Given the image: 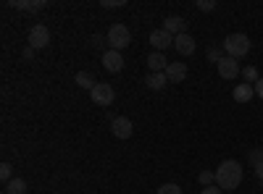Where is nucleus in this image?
I'll return each mask as SVG.
<instances>
[{
    "label": "nucleus",
    "mask_w": 263,
    "mask_h": 194,
    "mask_svg": "<svg viewBox=\"0 0 263 194\" xmlns=\"http://www.w3.org/2000/svg\"><path fill=\"white\" fill-rule=\"evenodd\" d=\"M242 176H245V170H242V163L239 160H224L221 165L216 168V186L218 189H227V191H234L239 184H242Z\"/></svg>",
    "instance_id": "f257e3e1"
},
{
    "label": "nucleus",
    "mask_w": 263,
    "mask_h": 194,
    "mask_svg": "<svg viewBox=\"0 0 263 194\" xmlns=\"http://www.w3.org/2000/svg\"><path fill=\"white\" fill-rule=\"evenodd\" d=\"M221 48H224V53H227L229 58L239 60L242 55H248V53H250V39H248V34L234 32V34H227V39L221 42Z\"/></svg>",
    "instance_id": "f03ea898"
},
{
    "label": "nucleus",
    "mask_w": 263,
    "mask_h": 194,
    "mask_svg": "<svg viewBox=\"0 0 263 194\" xmlns=\"http://www.w3.org/2000/svg\"><path fill=\"white\" fill-rule=\"evenodd\" d=\"M108 45H111V50H124V48H129V42H132V32H129V27H124V24H111V29H108Z\"/></svg>",
    "instance_id": "7ed1b4c3"
},
{
    "label": "nucleus",
    "mask_w": 263,
    "mask_h": 194,
    "mask_svg": "<svg viewBox=\"0 0 263 194\" xmlns=\"http://www.w3.org/2000/svg\"><path fill=\"white\" fill-rule=\"evenodd\" d=\"M90 97H92V102H95V105H100V107H108V105H114V100H116V92H114V87H111V84H103V81H98V87L90 92Z\"/></svg>",
    "instance_id": "20e7f679"
},
{
    "label": "nucleus",
    "mask_w": 263,
    "mask_h": 194,
    "mask_svg": "<svg viewBox=\"0 0 263 194\" xmlns=\"http://www.w3.org/2000/svg\"><path fill=\"white\" fill-rule=\"evenodd\" d=\"M48 42H50V29L45 24H37L29 29V48L32 50H42V48H48Z\"/></svg>",
    "instance_id": "39448f33"
},
{
    "label": "nucleus",
    "mask_w": 263,
    "mask_h": 194,
    "mask_svg": "<svg viewBox=\"0 0 263 194\" xmlns=\"http://www.w3.org/2000/svg\"><path fill=\"white\" fill-rule=\"evenodd\" d=\"M147 42L153 48H156V53H163L166 48H174V37L166 32V29H156V32H150Z\"/></svg>",
    "instance_id": "423d86ee"
},
{
    "label": "nucleus",
    "mask_w": 263,
    "mask_h": 194,
    "mask_svg": "<svg viewBox=\"0 0 263 194\" xmlns=\"http://www.w3.org/2000/svg\"><path fill=\"white\" fill-rule=\"evenodd\" d=\"M218 76H221V79H237L239 74H242V69H239V60H234V58H229V55H224V60L221 63H218Z\"/></svg>",
    "instance_id": "0eeeda50"
},
{
    "label": "nucleus",
    "mask_w": 263,
    "mask_h": 194,
    "mask_svg": "<svg viewBox=\"0 0 263 194\" xmlns=\"http://www.w3.org/2000/svg\"><path fill=\"white\" fill-rule=\"evenodd\" d=\"M111 132H114L116 139H129L132 132H135V126H132V121H129L126 116H116V118L111 121Z\"/></svg>",
    "instance_id": "6e6552de"
},
{
    "label": "nucleus",
    "mask_w": 263,
    "mask_h": 194,
    "mask_svg": "<svg viewBox=\"0 0 263 194\" xmlns=\"http://www.w3.org/2000/svg\"><path fill=\"white\" fill-rule=\"evenodd\" d=\"M103 66L105 71H111V74H119L124 69V55L119 50H105L103 53Z\"/></svg>",
    "instance_id": "1a4fd4ad"
},
{
    "label": "nucleus",
    "mask_w": 263,
    "mask_h": 194,
    "mask_svg": "<svg viewBox=\"0 0 263 194\" xmlns=\"http://www.w3.org/2000/svg\"><path fill=\"white\" fill-rule=\"evenodd\" d=\"M195 37H190L187 32L184 34H177V37H174V50H177L179 55H192L195 53Z\"/></svg>",
    "instance_id": "9d476101"
},
{
    "label": "nucleus",
    "mask_w": 263,
    "mask_h": 194,
    "mask_svg": "<svg viewBox=\"0 0 263 194\" xmlns=\"http://www.w3.org/2000/svg\"><path fill=\"white\" fill-rule=\"evenodd\" d=\"M163 29H166L171 37L184 34V32H187V21H184L182 16H168V18H163Z\"/></svg>",
    "instance_id": "9b49d317"
},
{
    "label": "nucleus",
    "mask_w": 263,
    "mask_h": 194,
    "mask_svg": "<svg viewBox=\"0 0 263 194\" xmlns=\"http://www.w3.org/2000/svg\"><path fill=\"white\" fill-rule=\"evenodd\" d=\"M147 69H150V74H166V69H168V60H166V55L153 50V53L147 55Z\"/></svg>",
    "instance_id": "f8f14e48"
},
{
    "label": "nucleus",
    "mask_w": 263,
    "mask_h": 194,
    "mask_svg": "<svg viewBox=\"0 0 263 194\" xmlns=\"http://www.w3.org/2000/svg\"><path fill=\"white\" fill-rule=\"evenodd\" d=\"M184 76H187V63H168V69H166L168 84H179L184 81Z\"/></svg>",
    "instance_id": "ddd939ff"
},
{
    "label": "nucleus",
    "mask_w": 263,
    "mask_h": 194,
    "mask_svg": "<svg viewBox=\"0 0 263 194\" xmlns=\"http://www.w3.org/2000/svg\"><path fill=\"white\" fill-rule=\"evenodd\" d=\"M253 95H255L253 84H237V87H234V92H232V97H234L239 105H248V102L253 100Z\"/></svg>",
    "instance_id": "4468645a"
},
{
    "label": "nucleus",
    "mask_w": 263,
    "mask_h": 194,
    "mask_svg": "<svg viewBox=\"0 0 263 194\" xmlns=\"http://www.w3.org/2000/svg\"><path fill=\"white\" fill-rule=\"evenodd\" d=\"M77 84H79L82 90H90V92L98 87V81H95V76H92L90 71H79V74H77Z\"/></svg>",
    "instance_id": "2eb2a0df"
},
{
    "label": "nucleus",
    "mask_w": 263,
    "mask_h": 194,
    "mask_svg": "<svg viewBox=\"0 0 263 194\" xmlns=\"http://www.w3.org/2000/svg\"><path fill=\"white\" fill-rule=\"evenodd\" d=\"M145 84L150 90H163L166 84H168V79H166V74H147L145 76Z\"/></svg>",
    "instance_id": "dca6fc26"
},
{
    "label": "nucleus",
    "mask_w": 263,
    "mask_h": 194,
    "mask_svg": "<svg viewBox=\"0 0 263 194\" xmlns=\"http://www.w3.org/2000/svg\"><path fill=\"white\" fill-rule=\"evenodd\" d=\"M13 8H21V11H37L45 6V0H11Z\"/></svg>",
    "instance_id": "f3484780"
},
{
    "label": "nucleus",
    "mask_w": 263,
    "mask_h": 194,
    "mask_svg": "<svg viewBox=\"0 0 263 194\" xmlns=\"http://www.w3.org/2000/svg\"><path fill=\"white\" fill-rule=\"evenodd\" d=\"M6 194H27V181L24 179H11L6 184Z\"/></svg>",
    "instance_id": "a211bd4d"
},
{
    "label": "nucleus",
    "mask_w": 263,
    "mask_h": 194,
    "mask_svg": "<svg viewBox=\"0 0 263 194\" xmlns=\"http://www.w3.org/2000/svg\"><path fill=\"white\" fill-rule=\"evenodd\" d=\"M263 163V147H253L250 153H248V165L250 168H258Z\"/></svg>",
    "instance_id": "6ab92c4d"
},
{
    "label": "nucleus",
    "mask_w": 263,
    "mask_h": 194,
    "mask_svg": "<svg viewBox=\"0 0 263 194\" xmlns=\"http://www.w3.org/2000/svg\"><path fill=\"white\" fill-rule=\"evenodd\" d=\"M242 76H245V84H255V81L260 79V74H258V69H255V66L242 69Z\"/></svg>",
    "instance_id": "aec40b11"
},
{
    "label": "nucleus",
    "mask_w": 263,
    "mask_h": 194,
    "mask_svg": "<svg viewBox=\"0 0 263 194\" xmlns=\"http://www.w3.org/2000/svg\"><path fill=\"white\" fill-rule=\"evenodd\" d=\"M197 179H200L203 189H205V186H213V184H216V170H203V174L197 176Z\"/></svg>",
    "instance_id": "412c9836"
},
{
    "label": "nucleus",
    "mask_w": 263,
    "mask_h": 194,
    "mask_svg": "<svg viewBox=\"0 0 263 194\" xmlns=\"http://www.w3.org/2000/svg\"><path fill=\"white\" fill-rule=\"evenodd\" d=\"M0 179H3V184H8V181L13 179V165H11V163L0 165Z\"/></svg>",
    "instance_id": "4be33fe9"
},
{
    "label": "nucleus",
    "mask_w": 263,
    "mask_h": 194,
    "mask_svg": "<svg viewBox=\"0 0 263 194\" xmlns=\"http://www.w3.org/2000/svg\"><path fill=\"white\" fill-rule=\"evenodd\" d=\"M156 194H182V189L177 184H163V186H158Z\"/></svg>",
    "instance_id": "5701e85b"
},
{
    "label": "nucleus",
    "mask_w": 263,
    "mask_h": 194,
    "mask_svg": "<svg viewBox=\"0 0 263 194\" xmlns=\"http://www.w3.org/2000/svg\"><path fill=\"white\" fill-rule=\"evenodd\" d=\"M100 6L103 8H124L126 0H100Z\"/></svg>",
    "instance_id": "b1692460"
},
{
    "label": "nucleus",
    "mask_w": 263,
    "mask_h": 194,
    "mask_svg": "<svg viewBox=\"0 0 263 194\" xmlns=\"http://www.w3.org/2000/svg\"><path fill=\"white\" fill-rule=\"evenodd\" d=\"M216 8V0H200L197 3V11H213Z\"/></svg>",
    "instance_id": "393cba45"
},
{
    "label": "nucleus",
    "mask_w": 263,
    "mask_h": 194,
    "mask_svg": "<svg viewBox=\"0 0 263 194\" xmlns=\"http://www.w3.org/2000/svg\"><path fill=\"white\" fill-rule=\"evenodd\" d=\"M253 90H255V95H258V97L263 100V76H260V79H258V81L253 84Z\"/></svg>",
    "instance_id": "a878e982"
},
{
    "label": "nucleus",
    "mask_w": 263,
    "mask_h": 194,
    "mask_svg": "<svg viewBox=\"0 0 263 194\" xmlns=\"http://www.w3.org/2000/svg\"><path fill=\"white\" fill-rule=\"evenodd\" d=\"M200 194H224V191H221V189H218V186L213 184V186H205V189H203Z\"/></svg>",
    "instance_id": "bb28decb"
},
{
    "label": "nucleus",
    "mask_w": 263,
    "mask_h": 194,
    "mask_svg": "<svg viewBox=\"0 0 263 194\" xmlns=\"http://www.w3.org/2000/svg\"><path fill=\"white\" fill-rule=\"evenodd\" d=\"M253 170H255V176H258V179H260V181H263V163H260V165H258V168H253Z\"/></svg>",
    "instance_id": "cd10ccee"
},
{
    "label": "nucleus",
    "mask_w": 263,
    "mask_h": 194,
    "mask_svg": "<svg viewBox=\"0 0 263 194\" xmlns=\"http://www.w3.org/2000/svg\"><path fill=\"white\" fill-rule=\"evenodd\" d=\"M92 42H95V48H103V45H105L103 37H92Z\"/></svg>",
    "instance_id": "c85d7f7f"
},
{
    "label": "nucleus",
    "mask_w": 263,
    "mask_h": 194,
    "mask_svg": "<svg viewBox=\"0 0 263 194\" xmlns=\"http://www.w3.org/2000/svg\"><path fill=\"white\" fill-rule=\"evenodd\" d=\"M3 194H6V191H3Z\"/></svg>",
    "instance_id": "c756f323"
},
{
    "label": "nucleus",
    "mask_w": 263,
    "mask_h": 194,
    "mask_svg": "<svg viewBox=\"0 0 263 194\" xmlns=\"http://www.w3.org/2000/svg\"><path fill=\"white\" fill-rule=\"evenodd\" d=\"M260 184H263V181H260Z\"/></svg>",
    "instance_id": "7c9ffc66"
}]
</instances>
